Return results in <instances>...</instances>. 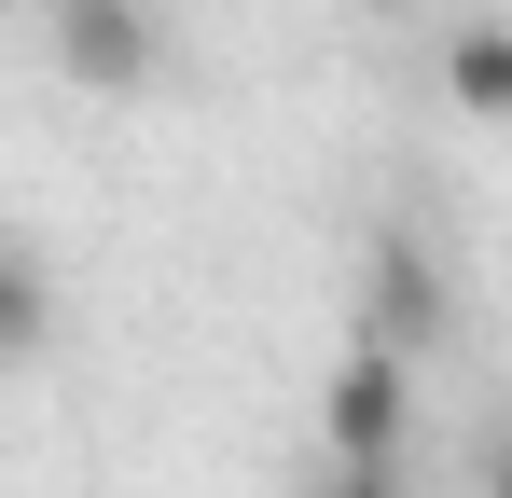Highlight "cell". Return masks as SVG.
Instances as JSON below:
<instances>
[{
    "label": "cell",
    "instance_id": "cell-1",
    "mask_svg": "<svg viewBox=\"0 0 512 498\" xmlns=\"http://www.w3.org/2000/svg\"><path fill=\"white\" fill-rule=\"evenodd\" d=\"M360 332L402 346V360H429V346L457 332V277H443V249H429L416 222H388V236L360 249Z\"/></svg>",
    "mask_w": 512,
    "mask_h": 498
},
{
    "label": "cell",
    "instance_id": "cell-3",
    "mask_svg": "<svg viewBox=\"0 0 512 498\" xmlns=\"http://www.w3.org/2000/svg\"><path fill=\"white\" fill-rule=\"evenodd\" d=\"M402 429H416V360L360 332L319 388V457H402Z\"/></svg>",
    "mask_w": 512,
    "mask_h": 498
},
{
    "label": "cell",
    "instance_id": "cell-4",
    "mask_svg": "<svg viewBox=\"0 0 512 498\" xmlns=\"http://www.w3.org/2000/svg\"><path fill=\"white\" fill-rule=\"evenodd\" d=\"M443 97H457V125H512V14L443 28Z\"/></svg>",
    "mask_w": 512,
    "mask_h": 498
},
{
    "label": "cell",
    "instance_id": "cell-5",
    "mask_svg": "<svg viewBox=\"0 0 512 498\" xmlns=\"http://www.w3.org/2000/svg\"><path fill=\"white\" fill-rule=\"evenodd\" d=\"M42 346H56V277H42V249L0 236V374H28Z\"/></svg>",
    "mask_w": 512,
    "mask_h": 498
},
{
    "label": "cell",
    "instance_id": "cell-2",
    "mask_svg": "<svg viewBox=\"0 0 512 498\" xmlns=\"http://www.w3.org/2000/svg\"><path fill=\"white\" fill-rule=\"evenodd\" d=\"M42 42H56V70L84 97H153V70H167V14L153 0H56Z\"/></svg>",
    "mask_w": 512,
    "mask_h": 498
},
{
    "label": "cell",
    "instance_id": "cell-7",
    "mask_svg": "<svg viewBox=\"0 0 512 498\" xmlns=\"http://www.w3.org/2000/svg\"><path fill=\"white\" fill-rule=\"evenodd\" d=\"M485 498H512V457H499V471H485Z\"/></svg>",
    "mask_w": 512,
    "mask_h": 498
},
{
    "label": "cell",
    "instance_id": "cell-6",
    "mask_svg": "<svg viewBox=\"0 0 512 498\" xmlns=\"http://www.w3.org/2000/svg\"><path fill=\"white\" fill-rule=\"evenodd\" d=\"M305 498H416V485H402V457H319Z\"/></svg>",
    "mask_w": 512,
    "mask_h": 498
},
{
    "label": "cell",
    "instance_id": "cell-8",
    "mask_svg": "<svg viewBox=\"0 0 512 498\" xmlns=\"http://www.w3.org/2000/svg\"><path fill=\"white\" fill-rule=\"evenodd\" d=\"M374 14H388V0H374Z\"/></svg>",
    "mask_w": 512,
    "mask_h": 498
}]
</instances>
